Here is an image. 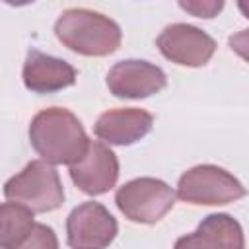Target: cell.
Here are the masks:
<instances>
[{"label":"cell","instance_id":"cell-15","mask_svg":"<svg viewBox=\"0 0 249 249\" xmlns=\"http://www.w3.org/2000/svg\"><path fill=\"white\" fill-rule=\"evenodd\" d=\"M179 8L189 12L191 16L195 18H204V19H212L216 18L222 8H224V2L220 0H181L179 2Z\"/></svg>","mask_w":249,"mask_h":249},{"label":"cell","instance_id":"cell-5","mask_svg":"<svg viewBox=\"0 0 249 249\" xmlns=\"http://www.w3.org/2000/svg\"><path fill=\"white\" fill-rule=\"evenodd\" d=\"M121 214L134 224H158L175 204V191L163 179L136 177L121 185L115 193Z\"/></svg>","mask_w":249,"mask_h":249},{"label":"cell","instance_id":"cell-3","mask_svg":"<svg viewBox=\"0 0 249 249\" xmlns=\"http://www.w3.org/2000/svg\"><path fill=\"white\" fill-rule=\"evenodd\" d=\"M4 196L23 204L33 214L58 210L64 204V187L54 165L43 160H31L18 175L4 183Z\"/></svg>","mask_w":249,"mask_h":249},{"label":"cell","instance_id":"cell-4","mask_svg":"<svg viewBox=\"0 0 249 249\" xmlns=\"http://www.w3.org/2000/svg\"><path fill=\"white\" fill-rule=\"evenodd\" d=\"M245 193L243 183L228 169L200 163L179 177L175 198L195 206H222L243 198Z\"/></svg>","mask_w":249,"mask_h":249},{"label":"cell","instance_id":"cell-13","mask_svg":"<svg viewBox=\"0 0 249 249\" xmlns=\"http://www.w3.org/2000/svg\"><path fill=\"white\" fill-rule=\"evenodd\" d=\"M35 226V214L18 202H0V249L19 247Z\"/></svg>","mask_w":249,"mask_h":249},{"label":"cell","instance_id":"cell-9","mask_svg":"<svg viewBox=\"0 0 249 249\" xmlns=\"http://www.w3.org/2000/svg\"><path fill=\"white\" fill-rule=\"evenodd\" d=\"M105 84L109 93L119 99H146L160 93L167 86V76L154 62L124 58L109 68Z\"/></svg>","mask_w":249,"mask_h":249},{"label":"cell","instance_id":"cell-10","mask_svg":"<svg viewBox=\"0 0 249 249\" xmlns=\"http://www.w3.org/2000/svg\"><path fill=\"white\" fill-rule=\"evenodd\" d=\"M23 86L33 93H56L76 84L78 70L64 58L41 53L39 49H29L23 70Z\"/></svg>","mask_w":249,"mask_h":249},{"label":"cell","instance_id":"cell-1","mask_svg":"<svg viewBox=\"0 0 249 249\" xmlns=\"http://www.w3.org/2000/svg\"><path fill=\"white\" fill-rule=\"evenodd\" d=\"M27 134L31 148L51 165H72L89 144L82 121L64 107L41 109L31 119Z\"/></svg>","mask_w":249,"mask_h":249},{"label":"cell","instance_id":"cell-8","mask_svg":"<svg viewBox=\"0 0 249 249\" xmlns=\"http://www.w3.org/2000/svg\"><path fill=\"white\" fill-rule=\"evenodd\" d=\"M119 158L101 140H89L84 156L68 165L72 183L89 196H99L109 193L119 179Z\"/></svg>","mask_w":249,"mask_h":249},{"label":"cell","instance_id":"cell-11","mask_svg":"<svg viewBox=\"0 0 249 249\" xmlns=\"http://www.w3.org/2000/svg\"><path fill=\"white\" fill-rule=\"evenodd\" d=\"M154 128V115L138 107H119L101 113L93 124V134L103 144L130 146Z\"/></svg>","mask_w":249,"mask_h":249},{"label":"cell","instance_id":"cell-7","mask_svg":"<svg viewBox=\"0 0 249 249\" xmlns=\"http://www.w3.org/2000/svg\"><path fill=\"white\" fill-rule=\"evenodd\" d=\"M158 51L173 64L200 68L210 62L216 53V41L204 29L191 23H171L156 37Z\"/></svg>","mask_w":249,"mask_h":249},{"label":"cell","instance_id":"cell-12","mask_svg":"<svg viewBox=\"0 0 249 249\" xmlns=\"http://www.w3.org/2000/svg\"><path fill=\"white\" fill-rule=\"evenodd\" d=\"M173 249H245L243 228L226 212L208 214L193 233L181 235Z\"/></svg>","mask_w":249,"mask_h":249},{"label":"cell","instance_id":"cell-2","mask_svg":"<svg viewBox=\"0 0 249 249\" xmlns=\"http://www.w3.org/2000/svg\"><path fill=\"white\" fill-rule=\"evenodd\" d=\"M54 35L68 51L82 56H109L123 41L121 25L89 8H68L54 21Z\"/></svg>","mask_w":249,"mask_h":249},{"label":"cell","instance_id":"cell-14","mask_svg":"<svg viewBox=\"0 0 249 249\" xmlns=\"http://www.w3.org/2000/svg\"><path fill=\"white\" fill-rule=\"evenodd\" d=\"M16 249H60V245H58V237L51 226L35 222L29 237Z\"/></svg>","mask_w":249,"mask_h":249},{"label":"cell","instance_id":"cell-6","mask_svg":"<svg viewBox=\"0 0 249 249\" xmlns=\"http://www.w3.org/2000/svg\"><path fill=\"white\" fill-rule=\"evenodd\" d=\"M119 233L115 216L95 200L72 208L66 218V243L70 249H105Z\"/></svg>","mask_w":249,"mask_h":249}]
</instances>
